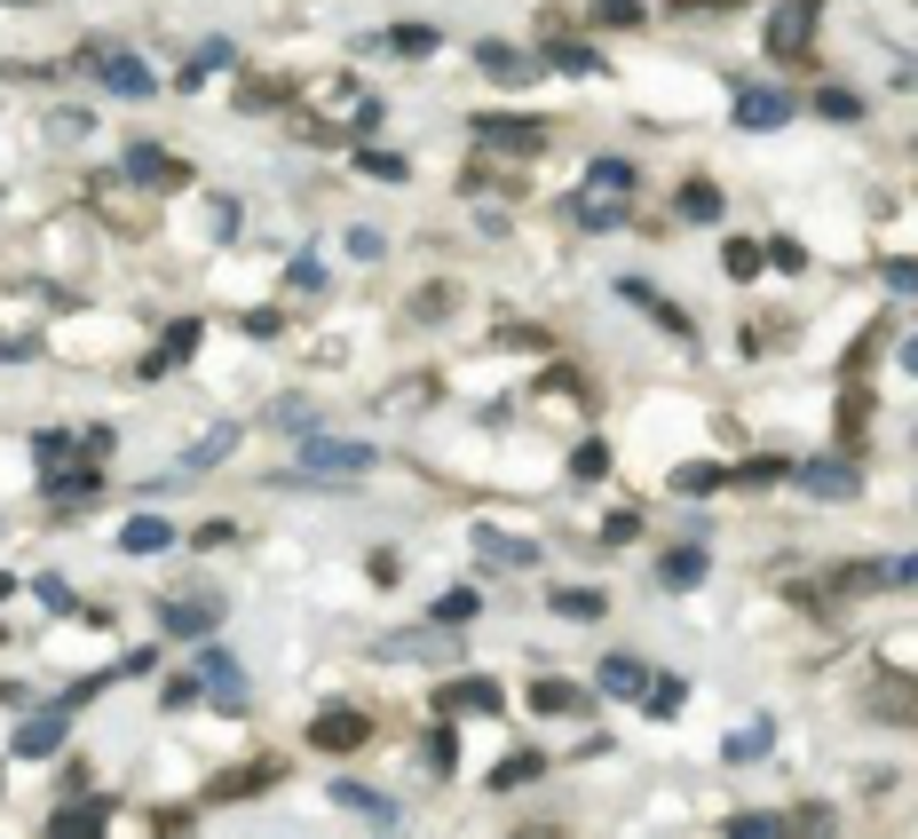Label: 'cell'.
Returning a JSON list of instances; mask_svg holds the SVG:
<instances>
[{
  "instance_id": "6da1fadb",
  "label": "cell",
  "mask_w": 918,
  "mask_h": 839,
  "mask_svg": "<svg viewBox=\"0 0 918 839\" xmlns=\"http://www.w3.org/2000/svg\"><path fill=\"white\" fill-rule=\"evenodd\" d=\"M80 72L104 80L112 95H127V104H151V95H159V72H151L135 48H112V40H88V48H80Z\"/></svg>"
},
{
  "instance_id": "7a4b0ae2",
  "label": "cell",
  "mask_w": 918,
  "mask_h": 839,
  "mask_svg": "<svg viewBox=\"0 0 918 839\" xmlns=\"http://www.w3.org/2000/svg\"><path fill=\"white\" fill-rule=\"evenodd\" d=\"M467 136H475V143H491V151L531 159V151H547V119H523V112H475V119H467Z\"/></svg>"
},
{
  "instance_id": "3957f363",
  "label": "cell",
  "mask_w": 918,
  "mask_h": 839,
  "mask_svg": "<svg viewBox=\"0 0 918 839\" xmlns=\"http://www.w3.org/2000/svg\"><path fill=\"white\" fill-rule=\"evenodd\" d=\"M372 459H381V452H372V444H349V435H310V452H301L310 476H364Z\"/></svg>"
},
{
  "instance_id": "277c9868",
  "label": "cell",
  "mask_w": 918,
  "mask_h": 839,
  "mask_svg": "<svg viewBox=\"0 0 918 839\" xmlns=\"http://www.w3.org/2000/svg\"><path fill=\"white\" fill-rule=\"evenodd\" d=\"M127 183H135V190H183L190 166H183L175 151H159V143H127Z\"/></svg>"
},
{
  "instance_id": "5b68a950",
  "label": "cell",
  "mask_w": 918,
  "mask_h": 839,
  "mask_svg": "<svg viewBox=\"0 0 918 839\" xmlns=\"http://www.w3.org/2000/svg\"><path fill=\"white\" fill-rule=\"evenodd\" d=\"M310 745L317 753H357V745H372V721L357 713V704H325V713L310 721Z\"/></svg>"
},
{
  "instance_id": "8992f818",
  "label": "cell",
  "mask_w": 918,
  "mask_h": 839,
  "mask_svg": "<svg viewBox=\"0 0 918 839\" xmlns=\"http://www.w3.org/2000/svg\"><path fill=\"white\" fill-rule=\"evenodd\" d=\"M159 626H166V633H183V642H207V633L222 626V602H214V594H166Z\"/></svg>"
},
{
  "instance_id": "52a82bcc",
  "label": "cell",
  "mask_w": 918,
  "mask_h": 839,
  "mask_svg": "<svg viewBox=\"0 0 918 839\" xmlns=\"http://www.w3.org/2000/svg\"><path fill=\"white\" fill-rule=\"evenodd\" d=\"M198 689H207L222 713H246V674H237L230 650H198Z\"/></svg>"
},
{
  "instance_id": "ba28073f",
  "label": "cell",
  "mask_w": 918,
  "mask_h": 839,
  "mask_svg": "<svg viewBox=\"0 0 918 839\" xmlns=\"http://www.w3.org/2000/svg\"><path fill=\"white\" fill-rule=\"evenodd\" d=\"M815 16H824V0H785V9L768 16V48H776V56H800L807 32H815Z\"/></svg>"
},
{
  "instance_id": "9c48e42d",
  "label": "cell",
  "mask_w": 918,
  "mask_h": 839,
  "mask_svg": "<svg viewBox=\"0 0 918 839\" xmlns=\"http://www.w3.org/2000/svg\"><path fill=\"white\" fill-rule=\"evenodd\" d=\"M800 104H792V95L785 88H744L736 95V127H753V136H768V127H785Z\"/></svg>"
},
{
  "instance_id": "30bf717a",
  "label": "cell",
  "mask_w": 918,
  "mask_h": 839,
  "mask_svg": "<svg viewBox=\"0 0 918 839\" xmlns=\"http://www.w3.org/2000/svg\"><path fill=\"white\" fill-rule=\"evenodd\" d=\"M48 499H56V508H88V499H104V476H95V459H63V467H48Z\"/></svg>"
},
{
  "instance_id": "8fae6325",
  "label": "cell",
  "mask_w": 918,
  "mask_h": 839,
  "mask_svg": "<svg viewBox=\"0 0 918 839\" xmlns=\"http://www.w3.org/2000/svg\"><path fill=\"white\" fill-rule=\"evenodd\" d=\"M237 435H246V428H237V420H222V428H207V435H198V444L183 452V467H175V483H190V476H207V467H222V459L237 452Z\"/></svg>"
},
{
  "instance_id": "7c38bea8",
  "label": "cell",
  "mask_w": 918,
  "mask_h": 839,
  "mask_svg": "<svg viewBox=\"0 0 918 839\" xmlns=\"http://www.w3.org/2000/svg\"><path fill=\"white\" fill-rule=\"evenodd\" d=\"M570 222L586 230V238H602V230H626L634 214H626V198H602V190H578L570 198Z\"/></svg>"
},
{
  "instance_id": "4fadbf2b",
  "label": "cell",
  "mask_w": 918,
  "mask_h": 839,
  "mask_svg": "<svg viewBox=\"0 0 918 839\" xmlns=\"http://www.w3.org/2000/svg\"><path fill=\"white\" fill-rule=\"evenodd\" d=\"M792 476L815 491V499H847V491H856V467H847L839 452H824V459H807V467H792Z\"/></svg>"
},
{
  "instance_id": "5bb4252c",
  "label": "cell",
  "mask_w": 918,
  "mask_h": 839,
  "mask_svg": "<svg viewBox=\"0 0 918 839\" xmlns=\"http://www.w3.org/2000/svg\"><path fill=\"white\" fill-rule=\"evenodd\" d=\"M475 63H484L491 80H507V88H523V80L538 72V56H523V48H507V40H475Z\"/></svg>"
},
{
  "instance_id": "9a60e30c",
  "label": "cell",
  "mask_w": 918,
  "mask_h": 839,
  "mask_svg": "<svg viewBox=\"0 0 918 839\" xmlns=\"http://www.w3.org/2000/svg\"><path fill=\"white\" fill-rule=\"evenodd\" d=\"M444 713H499V681L491 674H467V681H444Z\"/></svg>"
},
{
  "instance_id": "2e32d148",
  "label": "cell",
  "mask_w": 918,
  "mask_h": 839,
  "mask_svg": "<svg viewBox=\"0 0 918 839\" xmlns=\"http://www.w3.org/2000/svg\"><path fill=\"white\" fill-rule=\"evenodd\" d=\"M262 784H278V760H246V768H230V777L207 784V800H254Z\"/></svg>"
},
{
  "instance_id": "e0dca14e",
  "label": "cell",
  "mask_w": 918,
  "mask_h": 839,
  "mask_svg": "<svg viewBox=\"0 0 918 839\" xmlns=\"http://www.w3.org/2000/svg\"><path fill=\"white\" fill-rule=\"evenodd\" d=\"M618 293L634 301V310H650V317H658L665 333H682V341H689V317H682V310H673V301H665V293H658L650 278H618Z\"/></svg>"
},
{
  "instance_id": "ac0fdd59",
  "label": "cell",
  "mask_w": 918,
  "mask_h": 839,
  "mask_svg": "<svg viewBox=\"0 0 918 839\" xmlns=\"http://www.w3.org/2000/svg\"><path fill=\"white\" fill-rule=\"evenodd\" d=\"M705 570H712V547H705V539H689V547H673V555L658 562V579L682 594V586H697V579H705Z\"/></svg>"
},
{
  "instance_id": "d6986e66",
  "label": "cell",
  "mask_w": 918,
  "mask_h": 839,
  "mask_svg": "<svg viewBox=\"0 0 918 839\" xmlns=\"http://www.w3.org/2000/svg\"><path fill=\"white\" fill-rule=\"evenodd\" d=\"M16 753H24V760H48V753H63V713H32V721L16 729Z\"/></svg>"
},
{
  "instance_id": "ffe728a7",
  "label": "cell",
  "mask_w": 918,
  "mask_h": 839,
  "mask_svg": "<svg viewBox=\"0 0 918 839\" xmlns=\"http://www.w3.org/2000/svg\"><path fill=\"white\" fill-rule=\"evenodd\" d=\"M388 657H460V642H452V626H428V633H396L388 642Z\"/></svg>"
},
{
  "instance_id": "44dd1931",
  "label": "cell",
  "mask_w": 918,
  "mask_h": 839,
  "mask_svg": "<svg viewBox=\"0 0 918 839\" xmlns=\"http://www.w3.org/2000/svg\"><path fill=\"white\" fill-rule=\"evenodd\" d=\"M721 483H729L721 459H682V467H673V491H682V499H705V491H721Z\"/></svg>"
},
{
  "instance_id": "7402d4cb",
  "label": "cell",
  "mask_w": 918,
  "mask_h": 839,
  "mask_svg": "<svg viewBox=\"0 0 918 839\" xmlns=\"http://www.w3.org/2000/svg\"><path fill=\"white\" fill-rule=\"evenodd\" d=\"M119 547H127V555H166V547H175V531H166L159 515H127Z\"/></svg>"
},
{
  "instance_id": "603a6c76",
  "label": "cell",
  "mask_w": 918,
  "mask_h": 839,
  "mask_svg": "<svg viewBox=\"0 0 918 839\" xmlns=\"http://www.w3.org/2000/svg\"><path fill=\"white\" fill-rule=\"evenodd\" d=\"M333 800H341V808H357V816H372V824H396V800L388 792H372V784H333Z\"/></svg>"
},
{
  "instance_id": "cb8c5ba5",
  "label": "cell",
  "mask_w": 918,
  "mask_h": 839,
  "mask_svg": "<svg viewBox=\"0 0 918 839\" xmlns=\"http://www.w3.org/2000/svg\"><path fill=\"white\" fill-rule=\"evenodd\" d=\"M547 63H555V72H570V80H594V72H602V56H594L586 40H562V32L547 40Z\"/></svg>"
},
{
  "instance_id": "d4e9b609",
  "label": "cell",
  "mask_w": 918,
  "mask_h": 839,
  "mask_svg": "<svg viewBox=\"0 0 918 839\" xmlns=\"http://www.w3.org/2000/svg\"><path fill=\"white\" fill-rule=\"evenodd\" d=\"M602 689L609 697H641V689H650V665H641V657H602Z\"/></svg>"
},
{
  "instance_id": "484cf974",
  "label": "cell",
  "mask_w": 918,
  "mask_h": 839,
  "mask_svg": "<svg viewBox=\"0 0 918 839\" xmlns=\"http://www.w3.org/2000/svg\"><path fill=\"white\" fill-rule=\"evenodd\" d=\"M475 610H484V594H475V586H444V594L428 602V618H435V626H467Z\"/></svg>"
},
{
  "instance_id": "4316f807",
  "label": "cell",
  "mask_w": 918,
  "mask_h": 839,
  "mask_svg": "<svg viewBox=\"0 0 918 839\" xmlns=\"http://www.w3.org/2000/svg\"><path fill=\"white\" fill-rule=\"evenodd\" d=\"M104 824H112V800H72V808H56V824H48V831L72 839V831H104Z\"/></svg>"
},
{
  "instance_id": "83f0119b",
  "label": "cell",
  "mask_w": 918,
  "mask_h": 839,
  "mask_svg": "<svg viewBox=\"0 0 918 839\" xmlns=\"http://www.w3.org/2000/svg\"><path fill=\"white\" fill-rule=\"evenodd\" d=\"M547 602H555V610H562V618H578V626H594V618L609 610V602H602V586H555Z\"/></svg>"
},
{
  "instance_id": "f1b7e54d",
  "label": "cell",
  "mask_w": 918,
  "mask_h": 839,
  "mask_svg": "<svg viewBox=\"0 0 918 839\" xmlns=\"http://www.w3.org/2000/svg\"><path fill=\"white\" fill-rule=\"evenodd\" d=\"M586 190H602V198H634V159H594V166H586Z\"/></svg>"
},
{
  "instance_id": "f546056e",
  "label": "cell",
  "mask_w": 918,
  "mask_h": 839,
  "mask_svg": "<svg viewBox=\"0 0 918 839\" xmlns=\"http://www.w3.org/2000/svg\"><path fill=\"white\" fill-rule=\"evenodd\" d=\"M673 207H682V222H721V190L697 175V183H682V198H673Z\"/></svg>"
},
{
  "instance_id": "4dcf8cb0",
  "label": "cell",
  "mask_w": 918,
  "mask_h": 839,
  "mask_svg": "<svg viewBox=\"0 0 918 839\" xmlns=\"http://www.w3.org/2000/svg\"><path fill=\"white\" fill-rule=\"evenodd\" d=\"M230 63H237V48H230V40H207V48L183 63V88H207V72H230Z\"/></svg>"
},
{
  "instance_id": "1f68e13d",
  "label": "cell",
  "mask_w": 918,
  "mask_h": 839,
  "mask_svg": "<svg viewBox=\"0 0 918 839\" xmlns=\"http://www.w3.org/2000/svg\"><path fill=\"white\" fill-rule=\"evenodd\" d=\"M278 104H286V80H262V72L237 80V112H278Z\"/></svg>"
},
{
  "instance_id": "d6a6232c",
  "label": "cell",
  "mask_w": 918,
  "mask_h": 839,
  "mask_svg": "<svg viewBox=\"0 0 918 839\" xmlns=\"http://www.w3.org/2000/svg\"><path fill=\"white\" fill-rule=\"evenodd\" d=\"M785 476H792V459H785V452H760V459H744L729 483H760V491H768V483H785Z\"/></svg>"
},
{
  "instance_id": "836d02e7",
  "label": "cell",
  "mask_w": 918,
  "mask_h": 839,
  "mask_svg": "<svg viewBox=\"0 0 918 839\" xmlns=\"http://www.w3.org/2000/svg\"><path fill=\"white\" fill-rule=\"evenodd\" d=\"M531 704H538V713H586V689H570V681H538Z\"/></svg>"
},
{
  "instance_id": "e575fe53",
  "label": "cell",
  "mask_w": 918,
  "mask_h": 839,
  "mask_svg": "<svg viewBox=\"0 0 918 839\" xmlns=\"http://www.w3.org/2000/svg\"><path fill=\"white\" fill-rule=\"evenodd\" d=\"M381 48H396V56H435V24H396V32H381Z\"/></svg>"
},
{
  "instance_id": "d590c367",
  "label": "cell",
  "mask_w": 918,
  "mask_h": 839,
  "mask_svg": "<svg viewBox=\"0 0 918 839\" xmlns=\"http://www.w3.org/2000/svg\"><path fill=\"white\" fill-rule=\"evenodd\" d=\"M768 745H776V729H768V721H744V729L729 736V745H721V753H729V760H760Z\"/></svg>"
},
{
  "instance_id": "8d00e7d4",
  "label": "cell",
  "mask_w": 918,
  "mask_h": 839,
  "mask_svg": "<svg viewBox=\"0 0 918 839\" xmlns=\"http://www.w3.org/2000/svg\"><path fill=\"white\" fill-rule=\"evenodd\" d=\"M484 555H491V562H515V570L538 562V547H531V539H507V531H484Z\"/></svg>"
},
{
  "instance_id": "74e56055",
  "label": "cell",
  "mask_w": 918,
  "mask_h": 839,
  "mask_svg": "<svg viewBox=\"0 0 918 839\" xmlns=\"http://www.w3.org/2000/svg\"><path fill=\"white\" fill-rule=\"evenodd\" d=\"M538 777V753H507L499 768H491V792H515V784H531Z\"/></svg>"
},
{
  "instance_id": "f35d334b",
  "label": "cell",
  "mask_w": 918,
  "mask_h": 839,
  "mask_svg": "<svg viewBox=\"0 0 918 839\" xmlns=\"http://www.w3.org/2000/svg\"><path fill=\"white\" fill-rule=\"evenodd\" d=\"M32 594H40V610H56V618H72L80 602H72V586L56 579V570H40V579H32Z\"/></svg>"
},
{
  "instance_id": "ab89813d",
  "label": "cell",
  "mask_w": 918,
  "mask_h": 839,
  "mask_svg": "<svg viewBox=\"0 0 918 839\" xmlns=\"http://www.w3.org/2000/svg\"><path fill=\"white\" fill-rule=\"evenodd\" d=\"M357 166L372 183H404V175H412V159H396V151H357Z\"/></svg>"
},
{
  "instance_id": "60d3db41",
  "label": "cell",
  "mask_w": 918,
  "mask_h": 839,
  "mask_svg": "<svg viewBox=\"0 0 918 839\" xmlns=\"http://www.w3.org/2000/svg\"><path fill=\"white\" fill-rule=\"evenodd\" d=\"M198 341H207V325H198V317H183V325H166V349H159V357H166V364H183Z\"/></svg>"
},
{
  "instance_id": "b9f144b4",
  "label": "cell",
  "mask_w": 918,
  "mask_h": 839,
  "mask_svg": "<svg viewBox=\"0 0 918 839\" xmlns=\"http://www.w3.org/2000/svg\"><path fill=\"white\" fill-rule=\"evenodd\" d=\"M729 831H736V839H776V831H785V816H768V808H744V816H729Z\"/></svg>"
},
{
  "instance_id": "7bdbcfd3",
  "label": "cell",
  "mask_w": 918,
  "mask_h": 839,
  "mask_svg": "<svg viewBox=\"0 0 918 839\" xmlns=\"http://www.w3.org/2000/svg\"><path fill=\"white\" fill-rule=\"evenodd\" d=\"M32 459H40V467H63V459H72V435H63V428H40V435H32Z\"/></svg>"
},
{
  "instance_id": "ee69618b",
  "label": "cell",
  "mask_w": 918,
  "mask_h": 839,
  "mask_svg": "<svg viewBox=\"0 0 918 839\" xmlns=\"http://www.w3.org/2000/svg\"><path fill=\"white\" fill-rule=\"evenodd\" d=\"M721 261H729V278H753V270H760L768 254H760L753 238H729V246H721Z\"/></svg>"
},
{
  "instance_id": "f6af8a7d",
  "label": "cell",
  "mask_w": 918,
  "mask_h": 839,
  "mask_svg": "<svg viewBox=\"0 0 918 839\" xmlns=\"http://www.w3.org/2000/svg\"><path fill=\"white\" fill-rule=\"evenodd\" d=\"M602 467H609V444H578L570 452V476L578 483H602Z\"/></svg>"
},
{
  "instance_id": "bcb514c9",
  "label": "cell",
  "mask_w": 918,
  "mask_h": 839,
  "mask_svg": "<svg viewBox=\"0 0 918 839\" xmlns=\"http://www.w3.org/2000/svg\"><path fill=\"white\" fill-rule=\"evenodd\" d=\"M815 112H824V119H863V95H847V88H824V95H815Z\"/></svg>"
},
{
  "instance_id": "7dc6e473",
  "label": "cell",
  "mask_w": 918,
  "mask_h": 839,
  "mask_svg": "<svg viewBox=\"0 0 918 839\" xmlns=\"http://www.w3.org/2000/svg\"><path fill=\"white\" fill-rule=\"evenodd\" d=\"M207 230H214V238H237V198H207Z\"/></svg>"
},
{
  "instance_id": "c3c4849f",
  "label": "cell",
  "mask_w": 918,
  "mask_h": 839,
  "mask_svg": "<svg viewBox=\"0 0 918 839\" xmlns=\"http://www.w3.org/2000/svg\"><path fill=\"white\" fill-rule=\"evenodd\" d=\"M286 278H293V293H325V261H317V254H301Z\"/></svg>"
},
{
  "instance_id": "681fc988",
  "label": "cell",
  "mask_w": 918,
  "mask_h": 839,
  "mask_svg": "<svg viewBox=\"0 0 918 839\" xmlns=\"http://www.w3.org/2000/svg\"><path fill=\"white\" fill-rule=\"evenodd\" d=\"M641 539V515H609L602 523V547H634Z\"/></svg>"
},
{
  "instance_id": "f907efd6",
  "label": "cell",
  "mask_w": 918,
  "mask_h": 839,
  "mask_svg": "<svg viewBox=\"0 0 918 839\" xmlns=\"http://www.w3.org/2000/svg\"><path fill=\"white\" fill-rule=\"evenodd\" d=\"M230 539H237V523H222V515H207L190 531V547H230Z\"/></svg>"
},
{
  "instance_id": "816d5d0a",
  "label": "cell",
  "mask_w": 918,
  "mask_h": 839,
  "mask_svg": "<svg viewBox=\"0 0 918 839\" xmlns=\"http://www.w3.org/2000/svg\"><path fill=\"white\" fill-rule=\"evenodd\" d=\"M269 420H278V428H293V435H310V428H317V412H310V405H301V396H293V405H278V412H269Z\"/></svg>"
},
{
  "instance_id": "f5cc1de1",
  "label": "cell",
  "mask_w": 918,
  "mask_h": 839,
  "mask_svg": "<svg viewBox=\"0 0 918 839\" xmlns=\"http://www.w3.org/2000/svg\"><path fill=\"white\" fill-rule=\"evenodd\" d=\"M48 136H56V143H80V136H88V112H56Z\"/></svg>"
},
{
  "instance_id": "db71d44e",
  "label": "cell",
  "mask_w": 918,
  "mask_h": 839,
  "mask_svg": "<svg viewBox=\"0 0 918 839\" xmlns=\"http://www.w3.org/2000/svg\"><path fill=\"white\" fill-rule=\"evenodd\" d=\"M452 760H460V736L435 729V736H428V768H452Z\"/></svg>"
},
{
  "instance_id": "11a10c76",
  "label": "cell",
  "mask_w": 918,
  "mask_h": 839,
  "mask_svg": "<svg viewBox=\"0 0 918 839\" xmlns=\"http://www.w3.org/2000/svg\"><path fill=\"white\" fill-rule=\"evenodd\" d=\"M349 254H357V261H381L388 238H381V230H349Z\"/></svg>"
},
{
  "instance_id": "9f6ffc18",
  "label": "cell",
  "mask_w": 918,
  "mask_h": 839,
  "mask_svg": "<svg viewBox=\"0 0 918 839\" xmlns=\"http://www.w3.org/2000/svg\"><path fill=\"white\" fill-rule=\"evenodd\" d=\"M641 704H650V713L665 721V713H673V704H682V681H658V689H641Z\"/></svg>"
},
{
  "instance_id": "6f0895ef",
  "label": "cell",
  "mask_w": 918,
  "mask_h": 839,
  "mask_svg": "<svg viewBox=\"0 0 918 839\" xmlns=\"http://www.w3.org/2000/svg\"><path fill=\"white\" fill-rule=\"evenodd\" d=\"M760 254H768V261H776V270H800V261H807V254H800V238H768V246H760Z\"/></svg>"
},
{
  "instance_id": "680465c9",
  "label": "cell",
  "mask_w": 918,
  "mask_h": 839,
  "mask_svg": "<svg viewBox=\"0 0 918 839\" xmlns=\"http://www.w3.org/2000/svg\"><path fill=\"white\" fill-rule=\"evenodd\" d=\"M190 697H207V689H198V674H175V681H166V704H190Z\"/></svg>"
},
{
  "instance_id": "91938a15",
  "label": "cell",
  "mask_w": 918,
  "mask_h": 839,
  "mask_svg": "<svg viewBox=\"0 0 918 839\" xmlns=\"http://www.w3.org/2000/svg\"><path fill=\"white\" fill-rule=\"evenodd\" d=\"M887 286H895V293H918V261H895V270H887Z\"/></svg>"
},
{
  "instance_id": "94428289",
  "label": "cell",
  "mask_w": 918,
  "mask_h": 839,
  "mask_svg": "<svg viewBox=\"0 0 918 839\" xmlns=\"http://www.w3.org/2000/svg\"><path fill=\"white\" fill-rule=\"evenodd\" d=\"M24 357H40V341H0V364H24Z\"/></svg>"
},
{
  "instance_id": "6125c7cd",
  "label": "cell",
  "mask_w": 918,
  "mask_h": 839,
  "mask_svg": "<svg viewBox=\"0 0 918 839\" xmlns=\"http://www.w3.org/2000/svg\"><path fill=\"white\" fill-rule=\"evenodd\" d=\"M903 373H918V341H903Z\"/></svg>"
},
{
  "instance_id": "be15d7a7",
  "label": "cell",
  "mask_w": 918,
  "mask_h": 839,
  "mask_svg": "<svg viewBox=\"0 0 918 839\" xmlns=\"http://www.w3.org/2000/svg\"><path fill=\"white\" fill-rule=\"evenodd\" d=\"M9 594H16V579H9V570H0V602H9Z\"/></svg>"
}]
</instances>
